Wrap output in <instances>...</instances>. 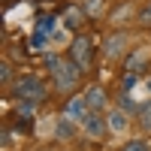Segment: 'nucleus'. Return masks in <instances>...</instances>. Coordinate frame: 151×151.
<instances>
[{"instance_id":"1","label":"nucleus","mask_w":151,"mask_h":151,"mask_svg":"<svg viewBox=\"0 0 151 151\" xmlns=\"http://www.w3.org/2000/svg\"><path fill=\"white\" fill-rule=\"evenodd\" d=\"M42 64H45V70H48V79H52L55 94H60V97H73V91L79 88L85 70L76 64L70 55H67V58H64V55H45Z\"/></svg>"},{"instance_id":"2","label":"nucleus","mask_w":151,"mask_h":151,"mask_svg":"<svg viewBox=\"0 0 151 151\" xmlns=\"http://www.w3.org/2000/svg\"><path fill=\"white\" fill-rule=\"evenodd\" d=\"M12 97H18V100H27V103H42V100L48 97V85L40 79V76H30V73H24L18 76L15 82H12Z\"/></svg>"},{"instance_id":"3","label":"nucleus","mask_w":151,"mask_h":151,"mask_svg":"<svg viewBox=\"0 0 151 151\" xmlns=\"http://www.w3.org/2000/svg\"><path fill=\"white\" fill-rule=\"evenodd\" d=\"M94 52H97V45H94V40H91L88 33H76V36H73V42H70V58H73L85 73L94 67Z\"/></svg>"},{"instance_id":"4","label":"nucleus","mask_w":151,"mask_h":151,"mask_svg":"<svg viewBox=\"0 0 151 151\" xmlns=\"http://www.w3.org/2000/svg\"><path fill=\"white\" fill-rule=\"evenodd\" d=\"M88 12H85V6L82 3H73V6H67L64 12H60V24H64L67 30H73V33H82V27L88 24Z\"/></svg>"},{"instance_id":"5","label":"nucleus","mask_w":151,"mask_h":151,"mask_svg":"<svg viewBox=\"0 0 151 151\" xmlns=\"http://www.w3.org/2000/svg\"><path fill=\"white\" fill-rule=\"evenodd\" d=\"M127 42H130V33H127V30L109 33L106 40H103V55H106L109 60H115V58H121L124 52H127Z\"/></svg>"},{"instance_id":"6","label":"nucleus","mask_w":151,"mask_h":151,"mask_svg":"<svg viewBox=\"0 0 151 151\" xmlns=\"http://www.w3.org/2000/svg\"><path fill=\"white\" fill-rule=\"evenodd\" d=\"M88 112H91V106H88V100H85V94H73V97H67V103H64V115L67 118H73V121H85L88 118Z\"/></svg>"},{"instance_id":"7","label":"nucleus","mask_w":151,"mask_h":151,"mask_svg":"<svg viewBox=\"0 0 151 151\" xmlns=\"http://www.w3.org/2000/svg\"><path fill=\"white\" fill-rule=\"evenodd\" d=\"M82 130L91 136V139H103V136L109 133V121L100 115V112H88V118L82 121Z\"/></svg>"},{"instance_id":"8","label":"nucleus","mask_w":151,"mask_h":151,"mask_svg":"<svg viewBox=\"0 0 151 151\" xmlns=\"http://www.w3.org/2000/svg\"><path fill=\"white\" fill-rule=\"evenodd\" d=\"M85 100H88V106H91V112H103L106 109V91L100 85H91L85 91Z\"/></svg>"},{"instance_id":"9","label":"nucleus","mask_w":151,"mask_h":151,"mask_svg":"<svg viewBox=\"0 0 151 151\" xmlns=\"http://www.w3.org/2000/svg\"><path fill=\"white\" fill-rule=\"evenodd\" d=\"M73 133H76V121L64 115V118L58 121V130H55V139H58V142H67V139H73Z\"/></svg>"},{"instance_id":"10","label":"nucleus","mask_w":151,"mask_h":151,"mask_svg":"<svg viewBox=\"0 0 151 151\" xmlns=\"http://www.w3.org/2000/svg\"><path fill=\"white\" fill-rule=\"evenodd\" d=\"M106 121H109V130H115V133H118V130L127 127V112H124V109H112Z\"/></svg>"},{"instance_id":"11","label":"nucleus","mask_w":151,"mask_h":151,"mask_svg":"<svg viewBox=\"0 0 151 151\" xmlns=\"http://www.w3.org/2000/svg\"><path fill=\"white\" fill-rule=\"evenodd\" d=\"M55 21H58L55 15H40V18H36V30H40V33H45V36H48V33L55 30Z\"/></svg>"},{"instance_id":"12","label":"nucleus","mask_w":151,"mask_h":151,"mask_svg":"<svg viewBox=\"0 0 151 151\" xmlns=\"http://www.w3.org/2000/svg\"><path fill=\"white\" fill-rule=\"evenodd\" d=\"M139 124H142V130H151V100L145 106H139Z\"/></svg>"},{"instance_id":"13","label":"nucleus","mask_w":151,"mask_h":151,"mask_svg":"<svg viewBox=\"0 0 151 151\" xmlns=\"http://www.w3.org/2000/svg\"><path fill=\"white\" fill-rule=\"evenodd\" d=\"M0 79H3V88H12V82H15L12 79V64L9 60H3V67H0Z\"/></svg>"},{"instance_id":"14","label":"nucleus","mask_w":151,"mask_h":151,"mask_svg":"<svg viewBox=\"0 0 151 151\" xmlns=\"http://www.w3.org/2000/svg\"><path fill=\"white\" fill-rule=\"evenodd\" d=\"M124 151H151V145L145 139H130V142H124Z\"/></svg>"},{"instance_id":"15","label":"nucleus","mask_w":151,"mask_h":151,"mask_svg":"<svg viewBox=\"0 0 151 151\" xmlns=\"http://www.w3.org/2000/svg\"><path fill=\"white\" fill-rule=\"evenodd\" d=\"M139 21L142 24H148V27H151V0H148V3L139 9Z\"/></svg>"}]
</instances>
